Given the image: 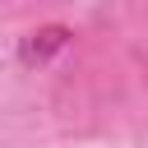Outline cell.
<instances>
[{
  "instance_id": "cell-1",
  "label": "cell",
  "mask_w": 148,
  "mask_h": 148,
  "mask_svg": "<svg viewBox=\"0 0 148 148\" xmlns=\"http://www.w3.org/2000/svg\"><path fill=\"white\" fill-rule=\"evenodd\" d=\"M65 42H69V32H65V28H42V32H32V37L23 42V51H18V56H23L28 65H32V60L42 65V60H46L51 51H60Z\"/></svg>"
}]
</instances>
